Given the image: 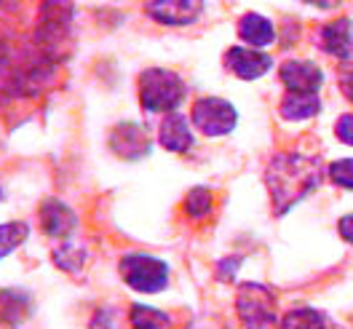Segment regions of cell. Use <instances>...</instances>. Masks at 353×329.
<instances>
[{
  "mask_svg": "<svg viewBox=\"0 0 353 329\" xmlns=\"http://www.w3.org/2000/svg\"><path fill=\"white\" fill-rule=\"evenodd\" d=\"M337 228H340V236H343L348 243H353V215H345V217L340 219Z\"/></svg>",
  "mask_w": 353,
  "mask_h": 329,
  "instance_id": "cell-27",
  "label": "cell"
},
{
  "mask_svg": "<svg viewBox=\"0 0 353 329\" xmlns=\"http://www.w3.org/2000/svg\"><path fill=\"white\" fill-rule=\"evenodd\" d=\"M91 329H121L118 327V313L112 308H99L91 319Z\"/></svg>",
  "mask_w": 353,
  "mask_h": 329,
  "instance_id": "cell-23",
  "label": "cell"
},
{
  "mask_svg": "<svg viewBox=\"0 0 353 329\" xmlns=\"http://www.w3.org/2000/svg\"><path fill=\"white\" fill-rule=\"evenodd\" d=\"M337 81H340L343 94L353 102V59H348V62H343V65L337 67Z\"/></svg>",
  "mask_w": 353,
  "mask_h": 329,
  "instance_id": "cell-24",
  "label": "cell"
},
{
  "mask_svg": "<svg viewBox=\"0 0 353 329\" xmlns=\"http://www.w3.org/2000/svg\"><path fill=\"white\" fill-rule=\"evenodd\" d=\"M54 263H57V268L67 270V273H78L86 265V249H81L75 243H62L54 252Z\"/></svg>",
  "mask_w": 353,
  "mask_h": 329,
  "instance_id": "cell-20",
  "label": "cell"
},
{
  "mask_svg": "<svg viewBox=\"0 0 353 329\" xmlns=\"http://www.w3.org/2000/svg\"><path fill=\"white\" fill-rule=\"evenodd\" d=\"M158 142L172 153H188L193 148V129L182 112H166L158 129Z\"/></svg>",
  "mask_w": 353,
  "mask_h": 329,
  "instance_id": "cell-13",
  "label": "cell"
},
{
  "mask_svg": "<svg viewBox=\"0 0 353 329\" xmlns=\"http://www.w3.org/2000/svg\"><path fill=\"white\" fill-rule=\"evenodd\" d=\"M203 11V0H145V14L166 27L193 24Z\"/></svg>",
  "mask_w": 353,
  "mask_h": 329,
  "instance_id": "cell-7",
  "label": "cell"
},
{
  "mask_svg": "<svg viewBox=\"0 0 353 329\" xmlns=\"http://www.w3.org/2000/svg\"><path fill=\"white\" fill-rule=\"evenodd\" d=\"M281 75V83L289 91H297V94H319L321 81H324V72L313 62H303V59H289L279 70Z\"/></svg>",
  "mask_w": 353,
  "mask_h": 329,
  "instance_id": "cell-11",
  "label": "cell"
},
{
  "mask_svg": "<svg viewBox=\"0 0 353 329\" xmlns=\"http://www.w3.org/2000/svg\"><path fill=\"white\" fill-rule=\"evenodd\" d=\"M268 190L276 217H284L289 209L308 196L321 182V161L313 155L281 153L268 166Z\"/></svg>",
  "mask_w": 353,
  "mask_h": 329,
  "instance_id": "cell-1",
  "label": "cell"
},
{
  "mask_svg": "<svg viewBox=\"0 0 353 329\" xmlns=\"http://www.w3.org/2000/svg\"><path fill=\"white\" fill-rule=\"evenodd\" d=\"M41 225L51 239H67L75 228H78V217L75 212L59 198H48L41 206Z\"/></svg>",
  "mask_w": 353,
  "mask_h": 329,
  "instance_id": "cell-12",
  "label": "cell"
},
{
  "mask_svg": "<svg viewBox=\"0 0 353 329\" xmlns=\"http://www.w3.org/2000/svg\"><path fill=\"white\" fill-rule=\"evenodd\" d=\"M3 3H8V0H0V6H3Z\"/></svg>",
  "mask_w": 353,
  "mask_h": 329,
  "instance_id": "cell-29",
  "label": "cell"
},
{
  "mask_svg": "<svg viewBox=\"0 0 353 329\" xmlns=\"http://www.w3.org/2000/svg\"><path fill=\"white\" fill-rule=\"evenodd\" d=\"M185 212L193 219H203L212 212V190L209 188H193L185 198Z\"/></svg>",
  "mask_w": 353,
  "mask_h": 329,
  "instance_id": "cell-21",
  "label": "cell"
},
{
  "mask_svg": "<svg viewBox=\"0 0 353 329\" xmlns=\"http://www.w3.org/2000/svg\"><path fill=\"white\" fill-rule=\"evenodd\" d=\"M239 38L243 43H249L252 48H265L276 41V30L270 19H265L263 14H243L239 22Z\"/></svg>",
  "mask_w": 353,
  "mask_h": 329,
  "instance_id": "cell-14",
  "label": "cell"
},
{
  "mask_svg": "<svg viewBox=\"0 0 353 329\" xmlns=\"http://www.w3.org/2000/svg\"><path fill=\"white\" fill-rule=\"evenodd\" d=\"M118 273L134 292L142 295H155L169 286V265L153 255H142V252L123 255L118 263Z\"/></svg>",
  "mask_w": 353,
  "mask_h": 329,
  "instance_id": "cell-3",
  "label": "cell"
},
{
  "mask_svg": "<svg viewBox=\"0 0 353 329\" xmlns=\"http://www.w3.org/2000/svg\"><path fill=\"white\" fill-rule=\"evenodd\" d=\"M30 236V225L24 219H17V222H3L0 225V263L14 252L19 249Z\"/></svg>",
  "mask_w": 353,
  "mask_h": 329,
  "instance_id": "cell-17",
  "label": "cell"
},
{
  "mask_svg": "<svg viewBox=\"0 0 353 329\" xmlns=\"http://www.w3.org/2000/svg\"><path fill=\"white\" fill-rule=\"evenodd\" d=\"M185 94L188 88L182 78L172 70L148 67L139 75V102L148 112H174L182 105Z\"/></svg>",
  "mask_w": 353,
  "mask_h": 329,
  "instance_id": "cell-2",
  "label": "cell"
},
{
  "mask_svg": "<svg viewBox=\"0 0 353 329\" xmlns=\"http://www.w3.org/2000/svg\"><path fill=\"white\" fill-rule=\"evenodd\" d=\"M281 329H330L324 316L313 308H297L287 313V319L281 321Z\"/></svg>",
  "mask_w": 353,
  "mask_h": 329,
  "instance_id": "cell-19",
  "label": "cell"
},
{
  "mask_svg": "<svg viewBox=\"0 0 353 329\" xmlns=\"http://www.w3.org/2000/svg\"><path fill=\"white\" fill-rule=\"evenodd\" d=\"M308 6H316V8H324V11H330V8H337L343 0H305Z\"/></svg>",
  "mask_w": 353,
  "mask_h": 329,
  "instance_id": "cell-28",
  "label": "cell"
},
{
  "mask_svg": "<svg viewBox=\"0 0 353 329\" xmlns=\"http://www.w3.org/2000/svg\"><path fill=\"white\" fill-rule=\"evenodd\" d=\"M30 295L22 289H3L0 292V321L6 327H19L30 313Z\"/></svg>",
  "mask_w": 353,
  "mask_h": 329,
  "instance_id": "cell-15",
  "label": "cell"
},
{
  "mask_svg": "<svg viewBox=\"0 0 353 329\" xmlns=\"http://www.w3.org/2000/svg\"><path fill=\"white\" fill-rule=\"evenodd\" d=\"M236 310L246 329H276L279 316H276V297L273 292L263 284H241L236 295Z\"/></svg>",
  "mask_w": 353,
  "mask_h": 329,
  "instance_id": "cell-5",
  "label": "cell"
},
{
  "mask_svg": "<svg viewBox=\"0 0 353 329\" xmlns=\"http://www.w3.org/2000/svg\"><path fill=\"white\" fill-rule=\"evenodd\" d=\"M225 65H228V70H233L239 78H243V81H257V78H263L265 72L273 67V59L268 54H263L260 48L233 46L225 54Z\"/></svg>",
  "mask_w": 353,
  "mask_h": 329,
  "instance_id": "cell-10",
  "label": "cell"
},
{
  "mask_svg": "<svg viewBox=\"0 0 353 329\" xmlns=\"http://www.w3.org/2000/svg\"><path fill=\"white\" fill-rule=\"evenodd\" d=\"M150 134L145 126L126 121V123H118L110 132V150L123 161H139L145 155H150Z\"/></svg>",
  "mask_w": 353,
  "mask_h": 329,
  "instance_id": "cell-8",
  "label": "cell"
},
{
  "mask_svg": "<svg viewBox=\"0 0 353 329\" xmlns=\"http://www.w3.org/2000/svg\"><path fill=\"white\" fill-rule=\"evenodd\" d=\"M70 22H72V3L70 0H46L41 6L35 46L51 62L59 59V46L65 43L67 35H70Z\"/></svg>",
  "mask_w": 353,
  "mask_h": 329,
  "instance_id": "cell-4",
  "label": "cell"
},
{
  "mask_svg": "<svg viewBox=\"0 0 353 329\" xmlns=\"http://www.w3.org/2000/svg\"><path fill=\"white\" fill-rule=\"evenodd\" d=\"M132 329H169V316L163 310H155L150 306H132L129 313Z\"/></svg>",
  "mask_w": 353,
  "mask_h": 329,
  "instance_id": "cell-18",
  "label": "cell"
},
{
  "mask_svg": "<svg viewBox=\"0 0 353 329\" xmlns=\"http://www.w3.org/2000/svg\"><path fill=\"white\" fill-rule=\"evenodd\" d=\"M330 177H332V182H334V185L353 190V158H343V161L332 163Z\"/></svg>",
  "mask_w": 353,
  "mask_h": 329,
  "instance_id": "cell-22",
  "label": "cell"
},
{
  "mask_svg": "<svg viewBox=\"0 0 353 329\" xmlns=\"http://www.w3.org/2000/svg\"><path fill=\"white\" fill-rule=\"evenodd\" d=\"M239 112L220 97H201L193 105V126L206 137H225L236 129Z\"/></svg>",
  "mask_w": 353,
  "mask_h": 329,
  "instance_id": "cell-6",
  "label": "cell"
},
{
  "mask_svg": "<svg viewBox=\"0 0 353 329\" xmlns=\"http://www.w3.org/2000/svg\"><path fill=\"white\" fill-rule=\"evenodd\" d=\"M319 48L340 62L353 59V19L340 17L319 30Z\"/></svg>",
  "mask_w": 353,
  "mask_h": 329,
  "instance_id": "cell-9",
  "label": "cell"
},
{
  "mask_svg": "<svg viewBox=\"0 0 353 329\" xmlns=\"http://www.w3.org/2000/svg\"><path fill=\"white\" fill-rule=\"evenodd\" d=\"M334 134H337L345 145H353V112L340 115V121L334 123Z\"/></svg>",
  "mask_w": 353,
  "mask_h": 329,
  "instance_id": "cell-25",
  "label": "cell"
},
{
  "mask_svg": "<svg viewBox=\"0 0 353 329\" xmlns=\"http://www.w3.org/2000/svg\"><path fill=\"white\" fill-rule=\"evenodd\" d=\"M239 265H241L239 257H233V260H222V263L217 265V279H220V281H233V279H236Z\"/></svg>",
  "mask_w": 353,
  "mask_h": 329,
  "instance_id": "cell-26",
  "label": "cell"
},
{
  "mask_svg": "<svg viewBox=\"0 0 353 329\" xmlns=\"http://www.w3.org/2000/svg\"><path fill=\"white\" fill-rule=\"evenodd\" d=\"M319 110H321L319 94H297V91H289L287 97L281 99V115H284L287 121H305V118H313Z\"/></svg>",
  "mask_w": 353,
  "mask_h": 329,
  "instance_id": "cell-16",
  "label": "cell"
}]
</instances>
